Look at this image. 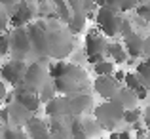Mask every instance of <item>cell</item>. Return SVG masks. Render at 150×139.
<instances>
[{"label":"cell","mask_w":150,"mask_h":139,"mask_svg":"<svg viewBox=\"0 0 150 139\" xmlns=\"http://www.w3.org/2000/svg\"><path fill=\"white\" fill-rule=\"evenodd\" d=\"M93 71H95L97 76H99V74H112L114 73V63L106 61V59H101V61L93 63Z\"/></svg>","instance_id":"26"},{"label":"cell","mask_w":150,"mask_h":139,"mask_svg":"<svg viewBox=\"0 0 150 139\" xmlns=\"http://www.w3.org/2000/svg\"><path fill=\"white\" fill-rule=\"evenodd\" d=\"M118 82L112 78V74H99L93 82V90L101 95L103 99H110L114 95V92L118 90Z\"/></svg>","instance_id":"15"},{"label":"cell","mask_w":150,"mask_h":139,"mask_svg":"<svg viewBox=\"0 0 150 139\" xmlns=\"http://www.w3.org/2000/svg\"><path fill=\"white\" fill-rule=\"evenodd\" d=\"M122 113H124V109H122L118 103H114L112 99H106L105 103H101V105L95 107L93 118H95V122L101 126V130L112 132V130H116L118 126H120Z\"/></svg>","instance_id":"3"},{"label":"cell","mask_w":150,"mask_h":139,"mask_svg":"<svg viewBox=\"0 0 150 139\" xmlns=\"http://www.w3.org/2000/svg\"><path fill=\"white\" fill-rule=\"evenodd\" d=\"M101 59H105V55H101V53H95V55H88V61H89V65H93V63L101 61Z\"/></svg>","instance_id":"38"},{"label":"cell","mask_w":150,"mask_h":139,"mask_svg":"<svg viewBox=\"0 0 150 139\" xmlns=\"http://www.w3.org/2000/svg\"><path fill=\"white\" fill-rule=\"evenodd\" d=\"M0 120H2V124H8V107L0 109Z\"/></svg>","instance_id":"40"},{"label":"cell","mask_w":150,"mask_h":139,"mask_svg":"<svg viewBox=\"0 0 150 139\" xmlns=\"http://www.w3.org/2000/svg\"><path fill=\"white\" fill-rule=\"evenodd\" d=\"M122 82L125 84V88L133 90V92H135V90L141 86V80L137 78V74H135V73H125V74H124V80H122Z\"/></svg>","instance_id":"28"},{"label":"cell","mask_w":150,"mask_h":139,"mask_svg":"<svg viewBox=\"0 0 150 139\" xmlns=\"http://www.w3.org/2000/svg\"><path fill=\"white\" fill-rule=\"evenodd\" d=\"M139 2H141V0H106L105 6H108V8H112V10H116V11L122 14V11L133 10Z\"/></svg>","instance_id":"20"},{"label":"cell","mask_w":150,"mask_h":139,"mask_svg":"<svg viewBox=\"0 0 150 139\" xmlns=\"http://www.w3.org/2000/svg\"><path fill=\"white\" fill-rule=\"evenodd\" d=\"M0 132H2V137H6V139H29V135H27V132H25V130L17 128V126L2 128Z\"/></svg>","instance_id":"23"},{"label":"cell","mask_w":150,"mask_h":139,"mask_svg":"<svg viewBox=\"0 0 150 139\" xmlns=\"http://www.w3.org/2000/svg\"><path fill=\"white\" fill-rule=\"evenodd\" d=\"M4 128V124H2V120H0V130H2Z\"/></svg>","instance_id":"44"},{"label":"cell","mask_w":150,"mask_h":139,"mask_svg":"<svg viewBox=\"0 0 150 139\" xmlns=\"http://www.w3.org/2000/svg\"><path fill=\"white\" fill-rule=\"evenodd\" d=\"M33 51L44 59H67L74 50V34L57 17L33 19L27 23Z\"/></svg>","instance_id":"1"},{"label":"cell","mask_w":150,"mask_h":139,"mask_svg":"<svg viewBox=\"0 0 150 139\" xmlns=\"http://www.w3.org/2000/svg\"><path fill=\"white\" fill-rule=\"evenodd\" d=\"M27 2H34V0H27Z\"/></svg>","instance_id":"45"},{"label":"cell","mask_w":150,"mask_h":139,"mask_svg":"<svg viewBox=\"0 0 150 139\" xmlns=\"http://www.w3.org/2000/svg\"><path fill=\"white\" fill-rule=\"evenodd\" d=\"M67 4H69V8H70V11H72V14L82 11V0H67Z\"/></svg>","instance_id":"35"},{"label":"cell","mask_w":150,"mask_h":139,"mask_svg":"<svg viewBox=\"0 0 150 139\" xmlns=\"http://www.w3.org/2000/svg\"><path fill=\"white\" fill-rule=\"evenodd\" d=\"M48 74L55 93L67 95L89 90V76L80 65L67 63L63 59H55L51 65H48Z\"/></svg>","instance_id":"2"},{"label":"cell","mask_w":150,"mask_h":139,"mask_svg":"<svg viewBox=\"0 0 150 139\" xmlns=\"http://www.w3.org/2000/svg\"><path fill=\"white\" fill-rule=\"evenodd\" d=\"M118 139H131V133L129 132H118Z\"/></svg>","instance_id":"42"},{"label":"cell","mask_w":150,"mask_h":139,"mask_svg":"<svg viewBox=\"0 0 150 139\" xmlns=\"http://www.w3.org/2000/svg\"><path fill=\"white\" fill-rule=\"evenodd\" d=\"M106 53L112 57V63H125V59H127L124 46L120 44H106Z\"/></svg>","instance_id":"21"},{"label":"cell","mask_w":150,"mask_h":139,"mask_svg":"<svg viewBox=\"0 0 150 139\" xmlns=\"http://www.w3.org/2000/svg\"><path fill=\"white\" fill-rule=\"evenodd\" d=\"M135 11L143 21H150V4L148 2H139L135 6Z\"/></svg>","instance_id":"29"},{"label":"cell","mask_w":150,"mask_h":139,"mask_svg":"<svg viewBox=\"0 0 150 139\" xmlns=\"http://www.w3.org/2000/svg\"><path fill=\"white\" fill-rule=\"evenodd\" d=\"M25 67H27V61L11 59L6 65H2V69H0V78L6 80L8 84H11V86H19L21 84V78H23V73H25Z\"/></svg>","instance_id":"10"},{"label":"cell","mask_w":150,"mask_h":139,"mask_svg":"<svg viewBox=\"0 0 150 139\" xmlns=\"http://www.w3.org/2000/svg\"><path fill=\"white\" fill-rule=\"evenodd\" d=\"M10 53V40H8V33L0 34V57Z\"/></svg>","instance_id":"30"},{"label":"cell","mask_w":150,"mask_h":139,"mask_svg":"<svg viewBox=\"0 0 150 139\" xmlns=\"http://www.w3.org/2000/svg\"><path fill=\"white\" fill-rule=\"evenodd\" d=\"M110 99H112L114 103H118L122 109H133V107H137V103H139L135 92H133V90H129V88H125V86H124V88H120V86H118V90L114 92V95Z\"/></svg>","instance_id":"17"},{"label":"cell","mask_w":150,"mask_h":139,"mask_svg":"<svg viewBox=\"0 0 150 139\" xmlns=\"http://www.w3.org/2000/svg\"><path fill=\"white\" fill-rule=\"evenodd\" d=\"M36 95H38V99H40V103L50 101V99L55 95V90H53V86H51V82H46V84L40 88V92H38Z\"/></svg>","instance_id":"27"},{"label":"cell","mask_w":150,"mask_h":139,"mask_svg":"<svg viewBox=\"0 0 150 139\" xmlns=\"http://www.w3.org/2000/svg\"><path fill=\"white\" fill-rule=\"evenodd\" d=\"M106 44H108L106 36L99 29H89L88 31V34H86V53L88 55H95V53L105 55Z\"/></svg>","instance_id":"11"},{"label":"cell","mask_w":150,"mask_h":139,"mask_svg":"<svg viewBox=\"0 0 150 139\" xmlns=\"http://www.w3.org/2000/svg\"><path fill=\"white\" fill-rule=\"evenodd\" d=\"M141 114H143V110H141L139 107L124 109V113H122V122H125V124H133V122L141 120Z\"/></svg>","instance_id":"25"},{"label":"cell","mask_w":150,"mask_h":139,"mask_svg":"<svg viewBox=\"0 0 150 139\" xmlns=\"http://www.w3.org/2000/svg\"><path fill=\"white\" fill-rule=\"evenodd\" d=\"M124 74H125L124 71H114V73H112V78H114V80L118 82V84H120V82L124 80Z\"/></svg>","instance_id":"39"},{"label":"cell","mask_w":150,"mask_h":139,"mask_svg":"<svg viewBox=\"0 0 150 139\" xmlns=\"http://www.w3.org/2000/svg\"><path fill=\"white\" fill-rule=\"evenodd\" d=\"M69 130H70V139H95L101 135V126L95 122V118L76 114L69 116Z\"/></svg>","instance_id":"5"},{"label":"cell","mask_w":150,"mask_h":139,"mask_svg":"<svg viewBox=\"0 0 150 139\" xmlns=\"http://www.w3.org/2000/svg\"><path fill=\"white\" fill-rule=\"evenodd\" d=\"M27 132V135H29L30 139H51L50 135V130H48V124H46L42 118L38 116H30L29 120H27V124L23 126Z\"/></svg>","instance_id":"13"},{"label":"cell","mask_w":150,"mask_h":139,"mask_svg":"<svg viewBox=\"0 0 150 139\" xmlns=\"http://www.w3.org/2000/svg\"><path fill=\"white\" fill-rule=\"evenodd\" d=\"M36 17V6L33 2H27V0H21L17 4L13 11L8 15V25L11 27H25L27 23H30Z\"/></svg>","instance_id":"9"},{"label":"cell","mask_w":150,"mask_h":139,"mask_svg":"<svg viewBox=\"0 0 150 139\" xmlns=\"http://www.w3.org/2000/svg\"><path fill=\"white\" fill-rule=\"evenodd\" d=\"M105 2H106V0H95V6L101 8V6H105Z\"/></svg>","instance_id":"43"},{"label":"cell","mask_w":150,"mask_h":139,"mask_svg":"<svg viewBox=\"0 0 150 139\" xmlns=\"http://www.w3.org/2000/svg\"><path fill=\"white\" fill-rule=\"evenodd\" d=\"M11 95H13V101L15 103H19L21 107H25V109L30 110L33 114H36L38 109H40V105H42L36 93H33V92H29V90L21 88V86H15V92L11 93Z\"/></svg>","instance_id":"12"},{"label":"cell","mask_w":150,"mask_h":139,"mask_svg":"<svg viewBox=\"0 0 150 139\" xmlns=\"http://www.w3.org/2000/svg\"><path fill=\"white\" fill-rule=\"evenodd\" d=\"M6 27H8V14H6L4 8H0V33H2Z\"/></svg>","instance_id":"36"},{"label":"cell","mask_w":150,"mask_h":139,"mask_svg":"<svg viewBox=\"0 0 150 139\" xmlns=\"http://www.w3.org/2000/svg\"><path fill=\"white\" fill-rule=\"evenodd\" d=\"M122 19L124 17L120 15V11L112 10V8H108V6H101V8L95 10V19H93V21L97 23V29H99L105 36H118Z\"/></svg>","instance_id":"6"},{"label":"cell","mask_w":150,"mask_h":139,"mask_svg":"<svg viewBox=\"0 0 150 139\" xmlns=\"http://www.w3.org/2000/svg\"><path fill=\"white\" fill-rule=\"evenodd\" d=\"M6 93H8V92H6V84H4V82L0 80V101L4 99V95H6Z\"/></svg>","instance_id":"41"},{"label":"cell","mask_w":150,"mask_h":139,"mask_svg":"<svg viewBox=\"0 0 150 139\" xmlns=\"http://www.w3.org/2000/svg\"><path fill=\"white\" fill-rule=\"evenodd\" d=\"M8 40H10V53L13 55V59L27 61L29 55L34 53L30 40H29L27 27H13V31L8 33Z\"/></svg>","instance_id":"7"},{"label":"cell","mask_w":150,"mask_h":139,"mask_svg":"<svg viewBox=\"0 0 150 139\" xmlns=\"http://www.w3.org/2000/svg\"><path fill=\"white\" fill-rule=\"evenodd\" d=\"M148 53H150V38H143V51H141V55L143 57H148Z\"/></svg>","instance_id":"37"},{"label":"cell","mask_w":150,"mask_h":139,"mask_svg":"<svg viewBox=\"0 0 150 139\" xmlns=\"http://www.w3.org/2000/svg\"><path fill=\"white\" fill-rule=\"evenodd\" d=\"M2 139H6V137H2Z\"/></svg>","instance_id":"46"},{"label":"cell","mask_w":150,"mask_h":139,"mask_svg":"<svg viewBox=\"0 0 150 139\" xmlns=\"http://www.w3.org/2000/svg\"><path fill=\"white\" fill-rule=\"evenodd\" d=\"M48 130L51 139H70V130H69V116H50Z\"/></svg>","instance_id":"14"},{"label":"cell","mask_w":150,"mask_h":139,"mask_svg":"<svg viewBox=\"0 0 150 139\" xmlns=\"http://www.w3.org/2000/svg\"><path fill=\"white\" fill-rule=\"evenodd\" d=\"M137 78L141 80V84H144L148 88L150 86V61L148 59H144V61H141L139 65H137Z\"/></svg>","instance_id":"22"},{"label":"cell","mask_w":150,"mask_h":139,"mask_svg":"<svg viewBox=\"0 0 150 139\" xmlns=\"http://www.w3.org/2000/svg\"><path fill=\"white\" fill-rule=\"evenodd\" d=\"M124 50L127 53V57H141V51H143V36L137 34L133 31L131 34L124 36Z\"/></svg>","instance_id":"18"},{"label":"cell","mask_w":150,"mask_h":139,"mask_svg":"<svg viewBox=\"0 0 150 139\" xmlns=\"http://www.w3.org/2000/svg\"><path fill=\"white\" fill-rule=\"evenodd\" d=\"M53 4H55V10H57V19H61L63 23H67V19L72 14L69 4H67V0H53Z\"/></svg>","instance_id":"24"},{"label":"cell","mask_w":150,"mask_h":139,"mask_svg":"<svg viewBox=\"0 0 150 139\" xmlns=\"http://www.w3.org/2000/svg\"><path fill=\"white\" fill-rule=\"evenodd\" d=\"M67 103V113L69 116H76V114H86L93 109V97L88 92H76V93H67L65 95Z\"/></svg>","instance_id":"8"},{"label":"cell","mask_w":150,"mask_h":139,"mask_svg":"<svg viewBox=\"0 0 150 139\" xmlns=\"http://www.w3.org/2000/svg\"><path fill=\"white\" fill-rule=\"evenodd\" d=\"M86 15L82 14V11H76V14H70V17L67 19V29L70 31L72 34H78V33H82L84 31V27H86Z\"/></svg>","instance_id":"19"},{"label":"cell","mask_w":150,"mask_h":139,"mask_svg":"<svg viewBox=\"0 0 150 139\" xmlns=\"http://www.w3.org/2000/svg\"><path fill=\"white\" fill-rule=\"evenodd\" d=\"M133 33V27H131V21H127V19H122V25H120V33L122 36H127V34Z\"/></svg>","instance_id":"32"},{"label":"cell","mask_w":150,"mask_h":139,"mask_svg":"<svg viewBox=\"0 0 150 139\" xmlns=\"http://www.w3.org/2000/svg\"><path fill=\"white\" fill-rule=\"evenodd\" d=\"M6 107H8V124H13V126H17V128H23V126L27 124V120L33 116L30 110H27L25 107H21L15 101L8 103Z\"/></svg>","instance_id":"16"},{"label":"cell","mask_w":150,"mask_h":139,"mask_svg":"<svg viewBox=\"0 0 150 139\" xmlns=\"http://www.w3.org/2000/svg\"><path fill=\"white\" fill-rule=\"evenodd\" d=\"M19 2H21V0H0V6H2L4 10H6V14L10 15L11 11L17 8V4H19Z\"/></svg>","instance_id":"31"},{"label":"cell","mask_w":150,"mask_h":139,"mask_svg":"<svg viewBox=\"0 0 150 139\" xmlns=\"http://www.w3.org/2000/svg\"><path fill=\"white\" fill-rule=\"evenodd\" d=\"M95 0H82V14H88V11H95Z\"/></svg>","instance_id":"33"},{"label":"cell","mask_w":150,"mask_h":139,"mask_svg":"<svg viewBox=\"0 0 150 139\" xmlns=\"http://www.w3.org/2000/svg\"><path fill=\"white\" fill-rule=\"evenodd\" d=\"M50 82V74H48V67L46 63L42 61H34V63H27L25 67V73H23V78H21V88L29 90L33 93H38L40 88Z\"/></svg>","instance_id":"4"},{"label":"cell","mask_w":150,"mask_h":139,"mask_svg":"<svg viewBox=\"0 0 150 139\" xmlns=\"http://www.w3.org/2000/svg\"><path fill=\"white\" fill-rule=\"evenodd\" d=\"M135 95H137V99H139V101H144V99L148 97V88L144 84H141L139 88L135 90Z\"/></svg>","instance_id":"34"}]
</instances>
